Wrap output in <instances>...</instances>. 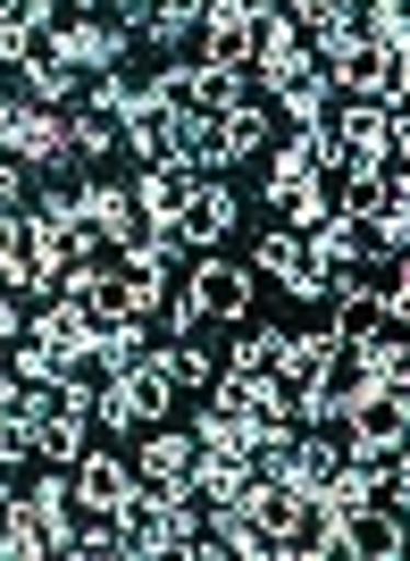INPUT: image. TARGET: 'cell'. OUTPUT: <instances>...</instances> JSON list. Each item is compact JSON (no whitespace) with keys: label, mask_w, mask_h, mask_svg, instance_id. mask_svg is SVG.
Segmentation results:
<instances>
[{"label":"cell","mask_w":410,"mask_h":561,"mask_svg":"<svg viewBox=\"0 0 410 561\" xmlns=\"http://www.w3.org/2000/svg\"><path fill=\"white\" fill-rule=\"evenodd\" d=\"M184 110H193V117H227V110H243V68H193V84H184Z\"/></svg>","instance_id":"obj_22"},{"label":"cell","mask_w":410,"mask_h":561,"mask_svg":"<svg viewBox=\"0 0 410 561\" xmlns=\"http://www.w3.org/2000/svg\"><path fill=\"white\" fill-rule=\"evenodd\" d=\"M126 486H135V469L117 461V453H92L84 445L68 461V494H76V512H84V519H110L117 503H126Z\"/></svg>","instance_id":"obj_8"},{"label":"cell","mask_w":410,"mask_h":561,"mask_svg":"<svg viewBox=\"0 0 410 561\" xmlns=\"http://www.w3.org/2000/svg\"><path fill=\"white\" fill-rule=\"evenodd\" d=\"M151 360L168 369V386H209V377H218V369H209V352H202V344H160Z\"/></svg>","instance_id":"obj_25"},{"label":"cell","mask_w":410,"mask_h":561,"mask_svg":"<svg viewBox=\"0 0 410 561\" xmlns=\"http://www.w3.org/2000/svg\"><path fill=\"white\" fill-rule=\"evenodd\" d=\"M269 210L285 218L294 234H310L327 210H335V176H327V168H319V176H285V185H269Z\"/></svg>","instance_id":"obj_19"},{"label":"cell","mask_w":410,"mask_h":561,"mask_svg":"<svg viewBox=\"0 0 410 561\" xmlns=\"http://www.w3.org/2000/svg\"><path fill=\"white\" fill-rule=\"evenodd\" d=\"M0 553H9V561L50 553V545H43V519H34V503H18V512H9V545H0Z\"/></svg>","instance_id":"obj_26"},{"label":"cell","mask_w":410,"mask_h":561,"mask_svg":"<svg viewBox=\"0 0 410 561\" xmlns=\"http://www.w3.org/2000/svg\"><path fill=\"white\" fill-rule=\"evenodd\" d=\"M18 117H25V101H0V160L18 151Z\"/></svg>","instance_id":"obj_29"},{"label":"cell","mask_w":410,"mask_h":561,"mask_svg":"<svg viewBox=\"0 0 410 561\" xmlns=\"http://www.w3.org/2000/svg\"><path fill=\"white\" fill-rule=\"evenodd\" d=\"M352 9H377V0H352Z\"/></svg>","instance_id":"obj_32"},{"label":"cell","mask_w":410,"mask_h":561,"mask_svg":"<svg viewBox=\"0 0 410 561\" xmlns=\"http://www.w3.org/2000/svg\"><path fill=\"white\" fill-rule=\"evenodd\" d=\"M335 160L343 168H377L386 151H402L410 142V110H386V101H352V110L335 117Z\"/></svg>","instance_id":"obj_4"},{"label":"cell","mask_w":410,"mask_h":561,"mask_svg":"<svg viewBox=\"0 0 410 561\" xmlns=\"http://www.w3.org/2000/svg\"><path fill=\"white\" fill-rule=\"evenodd\" d=\"M9 369H18V386H68V360H59L43 335H18V360H9Z\"/></svg>","instance_id":"obj_24"},{"label":"cell","mask_w":410,"mask_h":561,"mask_svg":"<svg viewBox=\"0 0 410 561\" xmlns=\"http://www.w3.org/2000/svg\"><path fill=\"white\" fill-rule=\"evenodd\" d=\"M260 277H276L294 302H327V277L310 268V243H301L294 227H276V234H260Z\"/></svg>","instance_id":"obj_13"},{"label":"cell","mask_w":410,"mask_h":561,"mask_svg":"<svg viewBox=\"0 0 410 561\" xmlns=\"http://www.w3.org/2000/svg\"><path fill=\"white\" fill-rule=\"evenodd\" d=\"M276 9H294V18H301V9H310V0H276Z\"/></svg>","instance_id":"obj_31"},{"label":"cell","mask_w":410,"mask_h":561,"mask_svg":"<svg viewBox=\"0 0 410 561\" xmlns=\"http://www.w3.org/2000/svg\"><path fill=\"white\" fill-rule=\"evenodd\" d=\"M335 553L394 561V553H402V512H386V503H352V512H335Z\"/></svg>","instance_id":"obj_12"},{"label":"cell","mask_w":410,"mask_h":561,"mask_svg":"<svg viewBox=\"0 0 410 561\" xmlns=\"http://www.w3.org/2000/svg\"><path fill=\"white\" fill-rule=\"evenodd\" d=\"M276 344H285V335H243V344H235V369H243V377H269V360H276Z\"/></svg>","instance_id":"obj_27"},{"label":"cell","mask_w":410,"mask_h":561,"mask_svg":"<svg viewBox=\"0 0 410 561\" xmlns=\"http://www.w3.org/2000/svg\"><path fill=\"white\" fill-rule=\"evenodd\" d=\"M126 193H135V210L151 218V227H176L184 193H193V168H184V160H143V176Z\"/></svg>","instance_id":"obj_16"},{"label":"cell","mask_w":410,"mask_h":561,"mask_svg":"<svg viewBox=\"0 0 410 561\" xmlns=\"http://www.w3.org/2000/svg\"><path fill=\"white\" fill-rule=\"evenodd\" d=\"M160 9H176V18H202V0H160Z\"/></svg>","instance_id":"obj_30"},{"label":"cell","mask_w":410,"mask_h":561,"mask_svg":"<svg viewBox=\"0 0 410 561\" xmlns=\"http://www.w3.org/2000/svg\"><path fill=\"white\" fill-rule=\"evenodd\" d=\"M377 328H410V319L386 302V294H377V285L335 277V310H327V335H335V344H368Z\"/></svg>","instance_id":"obj_6"},{"label":"cell","mask_w":410,"mask_h":561,"mask_svg":"<svg viewBox=\"0 0 410 561\" xmlns=\"http://www.w3.org/2000/svg\"><path fill=\"white\" fill-rule=\"evenodd\" d=\"M243 319H251V268H235L227 252H202V268L184 277V302H176V335L243 328Z\"/></svg>","instance_id":"obj_1"},{"label":"cell","mask_w":410,"mask_h":561,"mask_svg":"<svg viewBox=\"0 0 410 561\" xmlns=\"http://www.w3.org/2000/svg\"><path fill=\"white\" fill-rule=\"evenodd\" d=\"M18 335H25V294L0 285V344H18Z\"/></svg>","instance_id":"obj_28"},{"label":"cell","mask_w":410,"mask_h":561,"mask_svg":"<svg viewBox=\"0 0 410 561\" xmlns=\"http://www.w3.org/2000/svg\"><path fill=\"white\" fill-rule=\"evenodd\" d=\"M126 25L110 18V9H76V18H59V50H68V68L76 76H110L117 59H126Z\"/></svg>","instance_id":"obj_5"},{"label":"cell","mask_w":410,"mask_h":561,"mask_svg":"<svg viewBox=\"0 0 410 561\" xmlns=\"http://www.w3.org/2000/svg\"><path fill=\"white\" fill-rule=\"evenodd\" d=\"M335 210L361 218V227H377V218H410V185L386 176V168H343V176H335Z\"/></svg>","instance_id":"obj_7"},{"label":"cell","mask_w":410,"mask_h":561,"mask_svg":"<svg viewBox=\"0 0 410 561\" xmlns=\"http://www.w3.org/2000/svg\"><path fill=\"white\" fill-rule=\"evenodd\" d=\"M343 420V445H352V461H394V453H410V386H368L352 411H335Z\"/></svg>","instance_id":"obj_2"},{"label":"cell","mask_w":410,"mask_h":561,"mask_svg":"<svg viewBox=\"0 0 410 561\" xmlns=\"http://www.w3.org/2000/svg\"><path fill=\"white\" fill-rule=\"evenodd\" d=\"M168 394H176V386H168V369L151 360V352H143L135 369L101 377V394H92V420H110V427H126V436H135V427H160V420H168Z\"/></svg>","instance_id":"obj_3"},{"label":"cell","mask_w":410,"mask_h":561,"mask_svg":"<svg viewBox=\"0 0 410 561\" xmlns=\"http://www.w3.org/2000/svg\"><path fill=\"white\" fill-rule=\"evenodd\" d=\"M9 160H25V168H59L68 160V117L50 110V101H25V117H18V151Z\"/></svg>","instance_id":"obj_20"},{"label":"cell","mask_w":410,"mask_h":561,"mask_svg":"<svg viewBox=\"0 0 410 561\" xmlns=\"http://www.w3.org/2000/svg\"><path fill=\"white\" fill-rule=\"evenodd\" d=\"M269 101L294 117V126H319V117H327V76H319V68H301V76H285Z\"/></svg>","instance_id":"obj_23"},{"label":"cell","mask_w":410,"mask_h":561,"mask_svg":"<svg viewBox=\"0 0 410 561\" xmlns=\"http://www.w3.org/2000/svg\"><path fill=\"white\" fill-rule=\"evenodd\" d=\"M193 34H202V68H243L251 59V0H202Z\"/></svg>","instance_id":"obj_11"},{"label":"cell","mask_w":410,"mask_h":561,"mask_svg":"<svg viewBox=\"0 0 410 561\" xmlns=\"http://www.w3.org/2000/svg\"><path fill=\"white\" fill-rule=\"evenodd\" d=\"M235 512H243V528L276 553L285 528H294V512H301V486H285V478H269V469H251V486L235 494Z\"/></svg>","instance_id":"obj_9"},{"label":"cell","mask_w":410,"mask_h":561,"mask_svg":"<svg viewBox=\"0 0 410 561\" xmlns=\"http://www.w3.org/2000/svg\"><path fill=\"white\" fill-rule=\"evenodd\" d=\"M294 25H301V50H310L319 68L335 59L343 43H361V9H352V0H310V9H301Z\"/></svg>","instance_id":"obj_17"},{"label":"cell","mask_w":410,"mask_h":561,"mask_svg":"<svg viewBox=\"0 0 410 561\" xmlns=\"http://www.w3.org/2000/svg\"><path fill=\"white\" fill-rule=\"evenodd\" d=\"M0 68H9V59H0Z\"/></svg>","instance_id":"obj_33"},{"label":"cell","mask_w":410,"mask_h":561,"mask_svg":"<svg viewBox=\"0 0 410 561\" xmlns=\"http://www.w3.org/2000/svg\"><path fill=\"white\" fill-rule=\"evenodd\" d=\"M68 151H76V160H84V168H92V160H117V151H126V117H117L110 101L92 93L84 110L68 117Z\"/></svg>","instance_id":"obj_18"},{"label":"cell","mask_w":410,"mask_h":561,"mask_svg":"<svg viewBox=\"0 0 410 561\" xmlns=\"http://www.w3.org/2000/svg\"><path fill=\"white\" fill-rule=\"evenodd\" d=\"M193 503H235V494L251 486V453H209V445H193Z\"/></svg>","instance_id":"obj_21"},{"label":"cell","mask_w":410,"mask_h":561,"mask_svg":"<svg viewBox=\"0 0 410 561\" xmlns=\"http://www.w3.org/2000/svg\"><path fill=\"white\" fill-rule=\"evenodd\" d=\"M227 227H235V193L218 176H193V193H184V210H176V243L184 252H218Z\"/></svg>","instance_id":"obj_10"},{"label":"cell","mask_w":410,"mask_h":561,"mask_svg":"<svg viewBox=\"0 0 410 561\" xmlns=\"http://www.w3.org/2000/svg\"><path fill=\"white\" fill-rule=\"evenodd\" d=\"M184 469H193V436H160V427H151L143 453H135V478L160 486L168 503H193V478H184Z\"/></svg>","instance_id":"obj_15"},{"label":"cell","mask_w":410,"mask_h":561,"mask_svg":"<svg viewBox=\"0 0 410 561\" xmlns=\"http://www.w3.org/2000/svg\"><path fill=\"white\" fill-rule=\"evenodd\" d=\"M361 260H377V234H368L361 218L327 210L319 227H310V268H319L327 285H335V268H361Z\"/></svg>","instance_id":"obj_14"}]
</instances>
